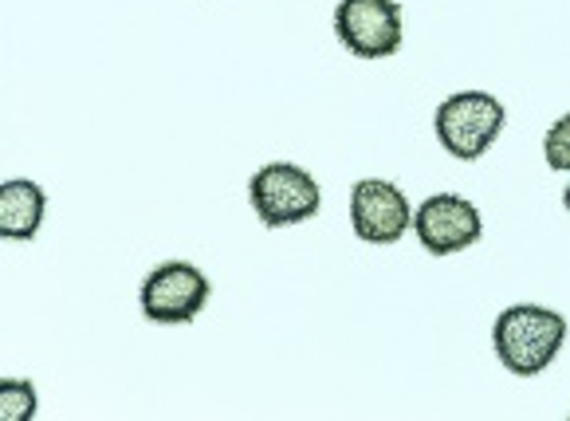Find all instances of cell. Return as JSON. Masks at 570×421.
<instances>
[{"label": "cell", "mask_w": 570, "mask_h": 421, "mask_svg": "<svg viewBox=\"0 0 570 421\" xmlns=\"http://www.w3.org/2000/svg\"><path fill=\"white\" fill-rule=\"evenodd\" d=\"M567 343V315L539 304H515L495 315L492 346L495 359L508 366L515 379H535L559 359Z\"/></svg>", "instance_id": "6da1fadb"}, {"label": "cell", "mask_w": 570, "mask_h": 421, "mask_svg": "<svg viewBox=\"0 0 570 421\" xmlns=\"http://www.w3.org/2000/svg\"><path fill=\"white\" fill-rule=\"evenodd\" d=\"M508 127V110L488 91H456L436 107L433 130L445 154L461 161H476L492 150V143Z\"/></svg>", "instance_id": "7a4b0ae2"}, {"label": "cell", "mask_w": 570, "mask_h": 421, "mask_svg": "<svg viewBox=\"0 0 570 421\" xmlns=\"http://www.w3.org/2000/svg\"><path fill=\"white\" fill-rule=\"evenodd\" d=\"M248 202L264 228H287V225H303V221L320 217L323 189L303 166L268 161V166H261L252 174Z\"/></svg>", "instance_id": "3957f363"}, {"label": "cell", "mask_w": 570, "mask_h": 421, "mask_svg": "<svg viewBox=\"0 0 570 421\" xmlns=\"http://www.w3.org/2000/svg\"><path fill=\"white\" fill-rule=\"evenodd\" d=\"M209 276L202 268L185 261H169L142 280L138 304H142V315L150 323L174 327V323H194L209 304Z\"/></svg>", "instance_id": "277c9868"}, {"label": "cell", "mask_w": 570, "mask_h": 421, "mask_svg": "<svg viewBox=\"0 0 570 421\" xmlns=\"http://www.w3.org/2000/svg\"><path fill=\"white\" fill-rule=\"evenodd\" d=\"M335 36L351 56L386 59L402 51V4L397 0H338Z\"/></svg>", "instance_id": "5b68a950"}, {"label": "cell", "mask_w": 570, "mask_h": 421, "mask_svg": "<svg viewBox=\"0 0 570 421\" xmlns=\"http://www.w3.org/2000/svg\"><path fill=\"white\" fill-rule=\"evenodd\" d=\"M413 233L421 248L433 256H453L472 248L484 236V217L480 209L461 194H433L413 213Z\"/></svg>", "instance_id": "8992f818"}, {"label": "cell", "mask_w": 570, "mask_h": 421, "mask_svg": "<svg viewBox=\"0 0 570 421\" xmlns=\"http://www.w3.org/2000/svg\"><path fill=\"white\" fill-rule=\"evenodd\" d=\"M351 228L366 245H397L413 228V209L394 182L362 177L351 189Z\"/></svg>", "instance_id": "52a82bcc"}, {"label": "cell", "mask_w": 570, "mask_h": 421, "mask_svg": "<svg viewBox=\"0 0 570 421\" xmlns=\"http://www.w3.org/2000/svg\"><path fill=\"white\" fill-rule=\"evenodd\" d=\"M43 209H48V194L28 177H12L0 186V233L9 241H32L43 225Z\"/></svg>", "instance_id": "ba28073f"}, {"label": "cell", "mask_w": 570, "mask_h": 421, "mask_svg": "<svg viewBox=\"0 0 570 421\" xmlns=\"http://www.w3.org/2000/svg\"><path fill=\"white\" fill-rule=\"evenodd\" d=\"M40 410V398L28 379H9L0 386V421H32Z\"/></svg>", "instance_id": "9c48e42d"}, {"label": "cell", "mask_w": 570, "mask_h": 421, "mask_svg": "<svg viewBox=\"0 0 570 421\" xmlns=\"http://www.w3.org/2000/svg\"><path fill=\"white\" fill-rule=\"evenodd\" d=\"M543 158H547V166H551V169H559V174H570V115L554 118L551 127H547Z\"/></svg>", "instance_id": "30bf717a"}, {"label": "cell", "mask_w": 570, "mask_h": 421, "mask_svg": "<svg viewBox=\"0 0 570 421\" xmlns=\"http://www.w3.org/2000/svg\"><path fill=\"white\" fill-rule=\"evenodd\" d=\"M562 205H567V213H570V186H567V194H562Z\"/></svg>", "instance_id": "8fae6325"}]
</instances>
